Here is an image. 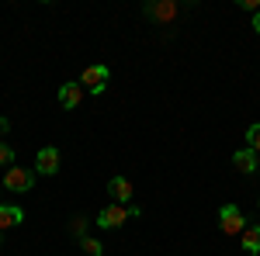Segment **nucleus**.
<instances>
[{
    "mask_svg": "<svg viewBox=\"0 0 260 256\" xmlns=\"http://www.w3.org/2000/svg\"><path fill=\"white\" fill-rule=\"evenodd\" d=\"M233 166L240 173H253V170H260V156L253 149H240V153H233Z\"/></svg>",
    "mask_w": 260,
    "mask_h": 256,
    "instance_id": "nucleus-9",
    "label": "nucleus"
},
{
    "mask_svg": "<svg viewBox=\"0 0 260 256\" xmlns=\"http://www.w3.org/2000/svg\"><path fill=\"white\" fill-rule=\"evenodd\" d=\"M35 187V170H24V166H11L4 173V191L11 194H28Z\"/></svg>",
    "mask_w": 260,
    "mask_h": 256,
    "instance_id": "nucleus-2",
    "label": "nucleus"
},
{
    "mask_svg": "<svg viewBox=\"0 0 260 256\" xmlns=\"http://www.w3.org/2000/svg\"><path fill=\"white\" fill-rule=\"evenodd\" d=\"M108 80H111L108 66H87L83 77H80V87L90 90V94H104V90H108Z\"/></svg>",
    "mask_w": 260,
    "mask_h": 256,
    "instance_id": "nucleus-5",
    "label": "nucleus"
},
{
    "mask_svg": "<svg viewBox=\"0 0 260 256\" xmlns=\"http://www.w3.org/2000/svg\"><path fill=\"white\" fill-rule=\"evenodd\" d=\"M243 11H250V14H260V0H240Z\"/></svg>",
    "mask_w": 260,
    "mask_h": 256,
    "instance_id": "nucleus-16",
    "label": "nucleus"
},
{
    "mask_svg": "<svg viewBox=\"0 0 260 256\" xmlns=\"http://www.w3.org/2000/svg\"><path fill=\"white\" fill-rule=\"evenodd\" d=\"M80 249H83L87 256H101V253H104V246H101L98 239H90V236H83V239H80Z\"/></svg>",
    "mask_w": 260,
    "mask_h": 256,
    "instance_id": "nucleus-13",
    "label": "nucleus"
},
{
    "mask_svg": "<svg viewBox=\"0 0 260 256\" xmlns=\"http://www.w3.org/2000/svg\"><path fill=\"white\" fill-rule=\"evenodd\" d=\"M87 225H90V222H87L83 215H77L73 222H70V232H73L77 239H83V236H87Z\"/></svg>",
    "mask_w": 260,
    "mask_h": 256,
    "instance_id": "nucleus-15",
    "label": "nucleus"
},
{
    "mask_svg": "<svg viewBox=\"0 0 260 256\" xmlns=\"http://www.w3.org/2000/svg\"><path fill=\"white\" fill-rule=\"evenodd\" d=\"M35 170H39L42 177L59 173V149H56V145H45V149H39V156H35Z\"/></svg>",
    "mask_w": 260,
    "mask_h": 256,
    "instance_id": "nucleus-6",
    "label": "nucleus"
},
{
    "mask_svg": "<svg viewBox=\"0 0 260 256\" xmlns=\"http://www.w3.org/2000/svg\"><path fill=\"white\" fill-rule=\"evenodd\" d=\"M14 159H18V153H14L7 142H0V166H7V170H11V166H14Z\"/></svg>",
    "mask_w": 260,
    "mask_h": 256,
    "instance_id": "nucleus-14",
    "label": "nucleus"
},
{
    "mask_svg": "<svg viewBox=\"0 0 260 256\" xmlns=\"http://www.w3.org/2000/svg\"><path fill=\"white\" fill-rule=\"evenodd\" d=\"M142 14L156 24H170V21H177L180 4L177 0H149V4H142Z\"/></svg>",
    "mask_w": 260,
    "mask_h": 256,
    "instance_id": "nucleus-1",
    "label": "nucleus"
},
{
    "mask_svg": "<svg viewBox=\"0 0 260 256\" xmlns=\"http://www.w3.org/2000/svg\"><path fill=\"white\" fill-rule=\"evenodd\" d=\"M0 246H4V232H0Z\"/></svg>",
    "mask_w": 260,
    "mask_h": 256,
    "instance_id": "nucleus-19",
    "label": "nucleus"
},
{
    "mask_svg": "<svg viewBox=\"0 0 260 256\" xmlns=\"http://www.w3.org/2000/svg\"><path fill=\"white\" fill-rule=\"evenodd\" d=\"M243 249L250 256H260V222H250L246 229H243Z\"/></svg>",
    "mask_w": 260,
    "mask_h": 256,
    "instance_id": "nucleus-10",
    "label": "nucleus"
},
{
    "mask_svg": "<svg viewBox=\"0 0 260 256\" xmlns=\"http://www.w3.org/2000/svg\"><path fill=\"white\" fill-rule=\"evenodd\" d=\"M128 204H115V201H111V204H104V208H101L98 211V218H94V225H101V229H118V225H125V222H128Z\"/></svg>",
    "mask_w": 260,
    "mask_h": 256,
    "instance_id": "nucleus-4",
    "label": "nucleus"
},
{
    "mask_svg": "<svg viewBox=\"0 0 260 256\" xmlns=\"http://www.w3.org/2000/svg\"><path fill=\"white\" fill-rule=\"evenodd\" d=\"M250 222L243 218V211L236 208V204H222L219 211V229L225 232V236H243V229H246Z\"/></svg>",
    "mask_w": 260,
    "mask_h": 256,
    "instance_id": "nucleus-3",
    "label": "nucleus"
},
{
    "mask_svg": "<svg viewBox=\"0 0 260 256\" xmlns=\"http://www.w3.org/2000/svg\"><path fill=\"white\" fill-rule=\"evenodd\" d=\"M0 187H4V184H0Z\"/></svg>",
    "mask_w": 260,
    "mask_h": 256,
    "instance_id": "nucleus-20",
    "label": "nucleus"
},
{
    "mask_svg": "<svg viewBox=\"0 0 260 256\" xmlns=\"http://www.w3.org/2000/svg\"><path fill=\"white\" fill-rule=\"evenodd\" d=\"M7 132H11V121H7V118H0V142L7 138Z\"/></svg>",
    "mask_w": 260,
    "mask_h": 256,
    "instance_id": "nucleus-17",
    "label": "nucleus"
},
{
    "mask_svg": "<svg viewBox=\"0 0 260 256\" xmlns=\"http://www.w3.org/2000/svg\"><path fill=\"white\" fill-rule=\"evenodd\" d=\"M253 31L260 35V14H253Z\"/></svg>",
    "mask_w": 260,
    "mask_h": 256,
    "instance_id": "nucleus-18",
    "label": "nucleus"
},
{
    "mask_svg": "<svg viewBox=\"0 0 260 256\" xmlns=\"http://www.w3.org/2000/svg\"><path fill=\"white\" fill-rule=\"evenodd\" d=\"M108 194L115 204H128L132 201V180L128 177H111L108 180Z\"/></svg>",
    "mask_w": 260,
    "mask_h": 256,
    "instance_id": "nucleus-7",
    "label": "nucleus"
},
{
    "mask_svg": "<svg viewBox=\"0 0 260 256\" xmlns=\"http://www.w3.org/2000/svg\"><path fill=\"white\" fill-rule=\"evenodd\" d=\"M246 149H253V153L260 156V121L246 128Z\"/></svg>",
    "mask_w": 260,
    "mask_h": 256,
    "instance_id": "nucleus-12",
    "label": "nucleus"
},
{
    "mask_svg": "<svg viewBox=\"0 0 260 256\" xmlns=\"http://www.w3.org/2000/svg\"><path fill=\"white\" fill-rule=\"evenodd\" d=\"M83 100V87H80V80L77 83H62L59 87V104L66 107V111H73L77 104Z\"/></svg>",
    "mask_w": 260,
    "mask_h": 256,
    "instance_id": "nucleus-8",
    "label": "nucleus"
},
{
    "mask_svg": "<svg viewBox=\"0 0 260 256\" xmlns=\"http://www.w3.org/2000/svg\"><path fill=\"white\" fill-rule=\"evenodd\" d=\"M24 222V211L14 208V204H0V232H7V229H14Z\"/></svg>",
    "mask_w": 260,
    "mask_h": 256,
    "instance_id": "nucleus-11",
    "label": "nucleus"
}]
</instances>
